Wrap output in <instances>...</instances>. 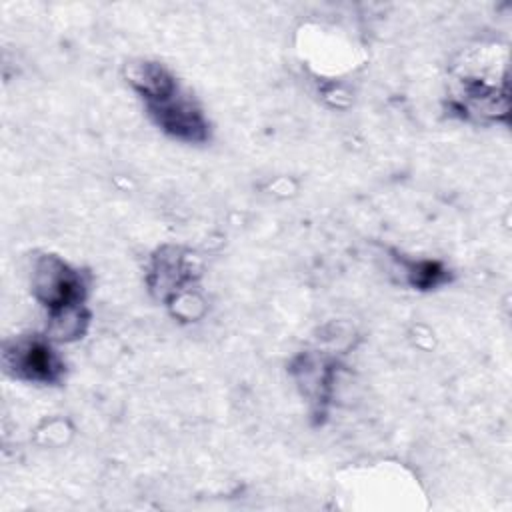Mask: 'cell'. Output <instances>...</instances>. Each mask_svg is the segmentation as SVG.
Segmentation results:
<instances>
[{"label":"cell","instance_id":"cell-1","mask_svg":"<svg viewBox=\"0 0 512 512\" xmlns=\"http://www.w3.org/2000/svg\"><path fill=\"white\" fill-rule=\"evenodd\" d=\"M128 82L144 100L148 114L166 134L182 142L208 140V120L202 110L162 64L144 62L134 66Z\"/></svg>","mask_w":512,"mask_h":512},{"label":"cell","instance_id":"cell-2","mask_svg":"<svg viewBox=\"0 0 512 512\" xmlns=\"http://www.w3.org/2000/svg\"><path fill=\"white\" fill-rule=\"evenodd\" d=\"M88 282L84 274L72 268L60 256H40L32 272V292L50 314L80 308L86 300Z\"/></svg>","mask_w":512,"mask_h":512},{"label":"cell","instance_id":"cell-3","mask_svg":"<svg viewBox=\"0 0 512 512\" xmlns=\"http://www.w3.org/2000/svg\"><path fill=\"white\" fill-rule=\"evenodd\" d=\"M2 360L14 378L34 384H58L66 372V364L48 336H20L8 342Z\"/></svg>","mask_w":512,"mask_h":512},{"label":"cell","instance_id":"cell-4","mask_svg":"<svg viewBox=\"0 0 512 512\" xmlns=\"http://www.w3.org/2000/svg\"><path fill=\"white\" fill-rule=\"evenodd\" d=\"M410 282L418 288H432L444 280V268L438 262H412L408 268Z\"/></svg>","mask_w":512,"mask_h":512}]
</instances>
